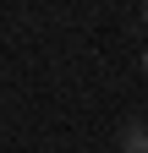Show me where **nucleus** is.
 <instances>
[{"label":"nucleus","mask_w":148,"mask_h":153,"mask_svg":"<svg viewBox=\"0 0 148 153\" xmlns=\"http://www.w3.org/2000/svg\"><path fill=\"white\" fill-rule=\"evenodd\" d=\"M143 66H148V55H143Z\"/></svg>","instance_id":"obj_1"}]
</instances>
